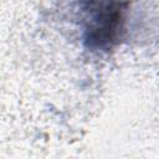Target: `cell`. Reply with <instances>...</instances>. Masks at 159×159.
I'll list each match as a JSON object with an SVG mask.
<instances>
[{
    "label": "cell",
    "instance_id": "obj_1",
    "mask_svg": "<svg viewBox=\"0 0 159 159\" xmlns=\"http://www.w3.org/2000/svg\"><path fill=\"white\" fill-rule=\"evenodd\" d=\"M128 0H80V24L83 45L96 52H107L125 32Z\"/></svg>",
    "mask_w": 159,
    "mask_h": 159
}]
</instances>
